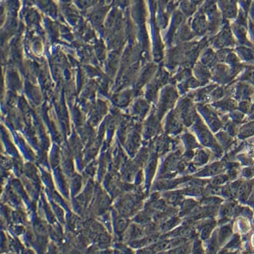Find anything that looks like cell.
<instances>
[{"instance_id":"2","label":"cell","mask_w":254,"mask_h":254,"mask_svg":"<svg viewBox=\"0 0 254 254\" xmlns=\"http://www.w3.org/2000/svg\"><path fill=\"white\" fill-rule=\"evenodd\" d=\"M250 200L252 201H254V187H253V190L252 191V193H251V195H250Z\"/></svg>"},{"instance_id":"1","label":"cell","mask_w":254,"mask_h":254,"mask_svg":"<svg viewBox=\"0 0 254 254\" xmlns=\"http://www.w3.org/2000/svg\"><path fill=\"white\" fill-rule=\"evenodd\" d=\"M247 190H248V184H243L241 186L239 189V194L243 195L245 193H246Z\"/></svg>"}]
</instances>
